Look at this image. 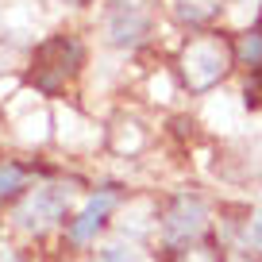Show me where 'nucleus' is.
<instances>
[{"label":"nucleus","mask_w":262,"mask_h":262,"mask_svg":"<svg viewBox=\"0 0 262 262\" xmlns=\"http://www.w3.org/2000/svg\"><path fill=\"white\" fill-rule=\"evenodd\" d=\"M181 70H185L189 89H208L212 81H220L228 70V47L220 39H201L181 54Z\"/></svg>","instance_id":"obj_2"},{"label":"nucleus","mask_w":262,"mask_h":262,"mask_svg":"<svg viewBox=\"0 0 262 262\" xmlns=\"http://www.w3.org/2000/svg\"><path fill=\"white\" fill-rule=\"evenodd\" d=\"M70 196H74V189H70V185H42V189H35L31 201L19 208V224H24L27 231H47V228H54V224L66 216Z\"/></svg>","instance_id":"obj_3"},{"label":"nucleus","mask_w":262,"mask_h":262,"mask_svg":"<svg viewBox=\"0 0 262 262\" xmlns=\"http://www.w3.org/2000/svg\"><path fill=\"white\" fill-rule=\"evenodd\" d=\"M205 228H208V208L201 205L196 196H178L162 212V243L173 247V251L196 243Z\"/></svg>","instance_id":"obj_1"},{"label":"nucleus","mask_w":262,"mask_h":262,"mask_svg":"<svg viewBox=\"0 0 262 262\" xmlns=\"http://www.w3.org/2000/svg\"><path fill=\"white\" fill-rule=\"evenodd\" d=\"M220 8V0H181V16H189V19H208L212 12Z\"/></svg>","instance_id":"obj_8"},{"label":"nucleus","mask_w":262,"mask_h":262,"mask_svg":"<svg viewBox=\"0 0 262 262\" xmlns=\"http://www.w3.org/2000/svg\"><path fill=\"white\" fill-rule=\"evenodd\" d=\"M243 243L251 247V251H262V212L247 220V228H243Z\"/></svg>","instance_id":"obj_10"},{"label":"nucleus","mask_w":262,"mask_h":262,"mask_svg":"<svg viewBox=\"0 0 262 262\" xmlns=\"http://www.w3.org/2000/svg\"><path fill=\"white\" fill-rule=\"evenodd\" d=\"M147 24H150V16L139 0H116L112 8H108L104 31L116 47H131V42H139L147 35Z\"/></svg>","instance_id":"obj_4"},{"label":"nucleus","mask_w":262,"mask_h":262,"mask_svg":"<svg viewBox=\"0 0 262 262\" xmlns=\"http://www.w3.org/2000/svg\"><path fill=\"white\" fill-rule=\"evenodd\" d=\"M112 208H116V189L93 193L89 201H85V208L77 212V220L70 224V243H89V239H97V231L104 228V220H108Z\"/></svg>","instance_id":"obj_5"},{"label":"nucleus","mask_w":262,"mask_h":262,"mask_svg":"<svg viewBox=\"0 0 262 262\" xmlns=\"http://www.w3.org/2000/svg\"><path fill=\"white\" fill-rule=\"evenodd\" d=\"M16 189H24V170L19 166H0V196H12Z\"/></svg>","instance_id":"obj_9"},{"label":"nucleus","mask_w":262,"mask_h":262,"mask_svg":"<svg viewBox=\"0 0 262 262\" xmlns=\"http://www.w3.org/2000/svg\"><path fill=\"white\" fill-rule=\"evenodd\" d=\"M181 262H216V254L212 251H185Z\"/></svg>","instance_id":"obj_11"},{"label":"nucleus","mask_w":262,"mask_h":262,"mask_svg":"<svg viewBox=\"0 0 262 262\" xmlns=\"http://www.w3.org/2000/svg\"><path fill=\"white\" fill-rule=\"evenodd\" d=\"M100 262H147L135 243H108L100 251Z\"/></svg>","instance_id":"obj_6"},{"label":"nucleus","mask_w":262,"mask_h":262,"mask_svg":"<svg viewBox=\"0 0 262 262\" xmlns=\"http://www.w3.org/2000/svg\"><path fill=\"white\" fill-rule=\"evenodd\" d=\"M239 62L262 70V35H258V31L243 35V42H239Z\"/></svg>","instance_id":"obj_7"},{"label":"nucleus","mask_w":262,"mask_h":262,"mask_svg":"<svg viewBox=\"0 0 262 262\" xmlns=\"http://www.w3.org/2000/svg\"><path fill=\"white\" fill-rule=\"evenodd\" d=\"M66 4H81V0H66Z\"/></svg>","instance_id":"obj_12"}]
</instances>
